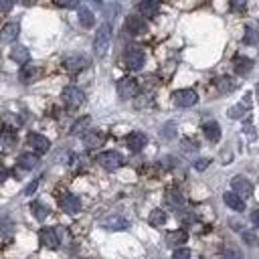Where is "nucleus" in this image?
<instances>
[{
	"mask_svg": "<svg viewBox=\"0 0 259 259\" xmlns=\"http://www.w3.org/2000/svg\"><path fill=\"white\" fill-rule=\"evenodd\" d=\"M110 43H112V27L108 23H103L97 33H95V39H93V51H95V55L97 57H103L108 53V49H110Z\"/></svg>",
	"mask_w": 259,
	"mask_h": 259,
	"instance_id": "f257e3e1",
	"label": "nucleus"
},
{
	"mask_svg": "<svg viewBox=\"0 0 259 259\" xmlns=\"http://www.w3.org/2000/svg\"><path fill=\"white\" fill-rule=\"evenodd\" d=\"M144 61H146V57H144V51L140 47H128L126 49L124 63H126V67L130 71H140L144 67Z\"/></svg>",
	"mask_w": 259,
	"mask_h": 259,
	"instance_id": "f03ea898",
	"label": "nucleus"
},
{
	"mask_svg": "<svg viewBox=\"0 0 259 259\" xmlns=\"http://www.w3.org/2000/svg\"><path fill=\"white\" fill-rule=\"evenodd\" d=\"M97 162L101 168H106V170H118L122 164H124V156L120 152L116 150H108V152H101L99 156H97Z\"/></svg>",
	"mask_w": 259,
	"mask_h": 259,
	"instance_id": "7ed1b4c3",
	"label": "nucleus"
},
{
	"mask_svg": "<svg viewBox=\"0 0 259 259\" xmlns=\"http://www.w3.org/2000/svg\"><path fill=\"white\" fill-rule=\"evenodd\" d=\"M63 101H65V106L71 108V110H77L83 106V101H85V93L79 89V87H65L63 93H61Z\"/></svg>",
	"mask_w": 259,
	"mask_h": 259,
	"instance_id": "20e7f679",
	"label": "nucleus"
},
{
	"mask_svg": "<svg viewBox=\"0 0 259 259\" xmlns=\"http://www.w3.org/2000/svg\"><path fill=\"white\" fill-rule=\"evenodd\" d=\"M138 91H140V87H138V81H136V79H132V77H122V79L118 81V95H120L122 99H132V97L138 95Z\"/></svg>",
	"mask_w": 259,
	"mask_h": 259,
	"instance_id": "39448f33",
	"label": "nucleus"
},
{
	"mask_svg": "<svg viewBox=\"0 0 259 259\" xmlns=\"http://www.w3.org/2000/svg\"><path fill=\"white\" fill-rule=\"evenodd\" d=\"M172 99L178 108H190L198 101V95L194 89H178V91H174Z\"/></svg>",
	"mask_w": 259,
	"mask_h": 259,
	"instance_id": "423d86ee",
	"label": "nucleus"
},
{
	"mask_svg": "<svg viewBox=\"0 0 259 259\" xmlns=\"http://www.w3.org/2000/svg\"><path fill=\"white\" fill-rule=\"evenodd\" d=\"M27 142H29V146H31L37 154H47V152H49V148H51L49 138H45L43 134H37V132L29 134V136H27Z\"/></svg>",
	"mask_w": 259,
	"mask_h": 259,
	"instance_id": "0eeeda50",
	"label": "nucleus"
},
{
	"mask_svg": "<svg viewBox=\"0 0 259 259\" xmlns=\"http://www.w3.org/2000/svg\"><path fill=\"white\" fill-rule=\"evenodd\" d=\"M59 206H61V211H65L69 215H75V213L81 211V200H79V196L67 192V194H63L59 198Z\"/></svg>",
	"mask_w": 259,
	"mask_h": 259,
	"instance_id": "6e6552de",
	"label": "nucleus"
},
{
	"mask_svg": "<svg viewBox=\"0 0 259 259\" xmlns=\"http://www.w3.org/2000/svg\"><path fill=\"white\" fill-rule=\"evenodd\" d=\"M126 29H128V33H130V35L138 37V35H144V33L148 31V25H146L144 17H138V15H130V17L126 19Z\"/></svg>",
	"mask_w": 259,
	"mask_h": 259,
	"instance_id": "1a4fd4ad",
	"label": "nucleus"
},
{
	"mask_svg": "<svg viewBox=\"0 0 259 259\" xmlns=\"http://www.w3.org/2000/svg\"><path fill=\"white\" fill-rule=\"evenodd\" d=\"M39 239H41V243H43L45 247H49V249H57V247H59V233H57V229H53V227L41 229Z\"/></svg>",
	"mask_w": 259,
	"mask_h": 259,
	"instance_id": "9d476101",
	"label": "nucleus"
},
{
	"mask_svg": "<svg viewBox=\"0 0 259 259\" xmlns=\"http://www.w3.org/2000/svg\"><path fill=\"white\" fill-rule=\"evenodd\" d=\"M63 65H65V69H67L69 73H79V71L87 69L89 59L83 57V55H71V57H67V59L63 61Z\"/></svg>",
	"mask_w": 259,
	"mask_h": 259,
	"instance_id": "9b49d317",
	"label": "nucleus"
},
{
	"mask_svg": "<svg viewBox=\"0 0 259 259\" xmlns=\"http://www.w3.org/2000/svg\"><path fill=\"white\" fill-rule=\"evenodd\" d=\"M148 144V138H146V134L144 132H130L128 136H126V146L132 150V152H140V150H144V146Z\"/></svg>",
	"mask_w": 259,
	"mask_h": 259,
	"instance_id": "f8f14e48",
	"label": "nucleus"
},
{
	"mask_svg": "<svg viewBox=\"0 0 259 259\" xmlns=\"http://www.w3.org/2000/svg\"><path fill=\"white\" fill-rule=\"evenodd\" d=\"M231 186H233V190H235L241 198H249V196L253 194V184H251L245 176H235L233 182H231Z\"/></svg>",
	"mask_w": 259,
	"mask_h": 259,
	"instance_id": "ddd939ff",
	"label": "nucleus"
},
{
	"mask_svg": "<svg viewBox=\"0 0 259 259\" xmlns=\"http://www.w3.org/2000/svg\"><path fill=\"white\" fill-rule=\"evenodd\" d=\"M160 0H142L140 3V15L144 19H154L160 13Z\"/></svg>",
	"mask_w": 259,
	"mask_h": 259,
	"instance_id": "4468645a",
	"label": "nucleus"
},
{
	"mask_svg": "<svg viewBox=\"0 0 259 259\" xmlns=\"http://www.w3.org/2000/svg\"><path fill=\"white\" fill-rule=\"evenodd\" d=\"M223 200H225V204L229 206L231 211H237V213L245 211V200H243L235 190H233V192H231V190L225 192V194H223Z\"/></svg>",
	"mask_w": 259,
	"mask_h": 259,
	"instance_id": "2eb2a0df",
	"label": "nucleus"
},
{
	"mask_svg": "<svg viewBox=\"0 0 259 259\" xmlns=\"http://www.w3.org/2000/svg\"><path fill=\"white\" fill-rule=\"evenodd\" d=\"M103 142H106V136H103L101 132H95V130H89L87 134H83V144L89 148V150H95L99 146H103Z\"/></svg>",
	"mask_w": 259,
	"mask_h": 259,
	"instance_id": "dca6fc26",
	"label": "nucleus"
},
{
	"mask_svg": "<svg viewBox=\"0 0 259 259\" xmlns=\"http://www.w3.org/2000/svg\"><path fill=\"white\" fill-rule=\"evenodd\" d=\"M249 108H251V93H247V95H245V99L239 103V106L229 108V118L239 120V118H243V116L247 114V110H249Z\"/></svg>",
	"mask_w": 259,
	"mask_h": 259,
	"instance_id": "f3484780",
	"label": "nucleus"
},
{
	"mask_svg": "<svg viewBox=\"0 0 259 259\" xmlns=\"http://www.w3.org/2000/svg\"><path fill=\"white\" fill-rule=\"evenodd\" d=\"M103 227L110 229V231H124V229L130 227V223L120 215H112V217H108L106 221H103Z\"/></svg>",
	"mask_w": 259,
	"mask_h": 259,
	"instance_id": "a211bd4d",
	"label": "nucleus"
},
{
	"mask_svg": "<svg viewBox=\"0 0 259 259\" xmlns=\"http://www.w3.org/2000/svg\"><path fill=\"white\" fill-rule=\"evenodd\" d=\"M11 59L15 61V63H19V65H27L29 61H31V53H29V49L27 47H15V49H11Z\"/></svg>",
	"mask_w": 259,
	"mask_h": 259,
	"instance_id": "6ab92c4d",
	"label": "nucleus"
},
{
	"mask_svg": "<svg viewBox=\"0 0 259 259\" xmlns=\"http://www.w3.org/2000/svg\"><path fill=\"white\" fill-rule=\"evenodd\" d=\"M202 132H204V138L209 142H219L221 140V126L217 122H206L202 126Z\"/></svg>",
	"mask_w": 259,
	"mask_h": 259,
	"instance_id": "aec40b11",
	"label": "nucleus"
},
{
	"mask_svg": "<svg viewBox=\"0 0 259 259\" xmlns=\"http://www.w3.org/2000/svg\"><path fill=\"white\" fill-rule=\"evenodd\" d=\"M15 144H17V130L5 126L3 132H0V146L3 148H15Z\"/></svg>",
	"mask_w": 259,
	"mask_h": 259,
	"instance_id": "412c9836",
	"label": "nucleus"
},
{
	"mask_svg": "<svg viewBox=\"0 0 259 259\" xmlns=\"http://www.w3.org/2000/svg\"><path fill=\"white\" fill-rule=\"evenodd\" d=\"M39 67H35V65H23V69H21V73H19V79L23 81V83H33V81H37V77H39Z\"/></svg>",
	"mask_w": 259,
	"mask_h": 259,
	"instance_id": "4be33fe9",
	"label": "nucleus"
},
{
	"mask_svg": "<svg viewBox=\"0 0 259 259\" xmlns=\"http://www.w3.org/2000/svg\"><path fill=\"white\" fill-rule=\"evenodd\" d=\"M19 31H21V27H19L17 23L7 25V27L3 29V35H0V41H3V43H15L17 37H19Z\"/></svg>",
	"mask_w": 259,
	"mask_h": 259,
	"instance_id": "5701e85b",
	"label": "nucleus"
},
{
	"mask_svg": "<svg viewBox=\"0 0 259 259\" xmlns=\"http://www.w3.org/2000/svg\"><path fill=\"white\" fill-rule=\"evenodd\" d=\"M166 221H168V215L164 211H160V209H154L150 213V217H148V223L152 227H162V225H166Z\"/></svg>",
	"mask_w": 259,
	"mask_h": 259,
	"instance_id": "b1692460",
	"label": "nucleus"
},
{
	"mask_svg": "<svg viewBox=\"0 0 259 259\" xmlns=\"http://www.w3.org/2000/svg\"><path fill=\"white\" fill-rule=\"evenodd\" d=\"M37 164H39L37 154H21V156H19V166L23 170H33Z\"/></svg>",
	"mask_w": 259,
	"mask_h": 259,
	"instance_id": "393cba45",
	"label": "nucleus"
},
{
	"mask_svg": "<svg viewBox=\"0 0 259 259\" xmlns=\"http://www.w3.org/2000/svg\"><path fill=\"white\" fill-rule=\"evenodd\" d=\"M31 211H33V215H35L37 221H45V219L49 217V209H47L43 202H39V200L31 202Z\"/></svg>",
	"mask_w": 259,
	"mask_h": 259,
	"instance_id": "a878e982",
	"label": "nucleus"
},
{
	"mask_svg": "<svg viewBox=\"0 0 259 259\" xmlns=\"http://www.w3.org/2000/svg\"><path fill=\"white\" fill-rule=\"evenodd\" d=\"M79 23H81L85 29H91V27L95 25V17H93V13H91L87 7H81V9H79Z\"/></svg>",
	"mask_w": 259,
	"mask_h": 259,
	"instance_id": "bb28decb",
	"label": "nucleus"
},
{
	"mask_svg": "<svg viewBox=\"0 0 259 259\" xmlns=\"http://www.w3.org/2000/svg\"><path fill=\"white\" fill-rule=\"evenodd\" d=\"M89 124H91V118H89V116L79 118V120L71 126V134H73V136H81V134H85V130L89 128Z\"/></svg>",
	"mask_w": 259,
	"mask_h": 259,
	"instance_id": "cd10ccee",
	"label": "nucleus"
},
{
	"mask_svg": "<svg viewBox=\"0 0 259 259\" xmlns=\"http://www.w3.org/2000/svg\"><path fill=\"white\" fill-rule=\"evenodd\" d=\"M251 69H253V61L251 59H245V57H237L235 59V71L239 75H247Z\"/></svg>",
	"mask_w": 259,
	"mask_h": 259,
	"instance_id": "c85d7f7f",
	"label": "nucleus"
},
{
	"mask_svg": "<svg viewBox=\"0 0 259 259\" xmlns=\"http://www.w3.org/2000/svg\"><path fill=\"white\" fill-rule=\"evenodd\" d=\"M235 87H237V83H235V79H231L229 75H223V77L217 81V89H219L221 93H231Z\"/></svg>",
	"mask_w": 259,
	"mask_h": 259,
	"instance_id": "c756f323",
	"label": "nucleus"
},
{
	"mask_svg": "<svg viewBox=\"0 0 259 259\" xmlns=\"http://www.w3.org/2000/svg\"><path fill=\"white\" fill-rule=\"evenodd\" d=\"M186 239H188V233L182 231V229L172 231V233H168V237H166L168 245H182V243H186Z\"/></svg>",
	"mask_w": 259,
	"mask_h": 259,
	"instance_id": "7c9ffc66",
	"label": "nucleus"
},
{
	"mask_svg": "<svg viewBox=\"0 0 259 259\" xmlns=\"http://www.w3.org/2000/svg\"><path fill=\"white\" fill-rule=\"evenodd\" d=\"M166 202L172 204V206H182V204H184V198H182V194H180L178 190L170 188V190L166 192Z\"/></svg>",
	"mask_w": 259,
	"mask_h": 259,
	"instance_id": "2f4dec72",
	"label": "nucleus"
},
{
	"mask_svg": "<svg viewBox=\"0 0 259 259\" xmlns=\"http://www.w3.org/2000/svg\"><path fill=\"white\" fill-rule=\"evenodd\" d=\"M243 43L245 45H257L259 43V31L257 29H247L245 37H243Z\"/></svg>",
	"mask_w": 259,
	"mask_h": 259,
	"instance_id": "473e14b6",
	"label": "nucleus"
},
{
	"mask_svg": "<svg viewBox=\"0 0 259 259\" xmlns=\"http://www.w3.org/2000/svg\"><path fill=\"white\" fill-rule=\"evenodd\" d=\"M13 233V221L0 219V235H11Z\"/></svg>",
	"mask_w": 259,
	"mask_h": 259,
	"instance_id": "72a5a7b5",
	"label": "nucleus"
},
{
	"mask_svg": "<svg viewBox=\"0 0 259 259\" xmlns=\"http://www.w3.org/2000/svg\"><path fill=\"white\" fill-rule=\"evenodd\" d=\"M247 7V0H231V11L235 13H243Z\"/></svg>",
	"mask_w": 259,
	"mask_h": 259,
	"instance_id": "f704fd0d",
	"label": "nucleus"
},
{
	"mask_svg": "<svg viewBox=\"0 0 259 259\" xmlns=\"http://www.w3.org/2000/svg\"><path fill=\"white\" fill-rule=\"evenodd\" d=\"M57 5L63 9H77L79 7V0H57Z\"/></svg>",
	"mask_w": 259,
	"mask_h": 259,
	"instance_id": "c9c22d12",
	"label": "nucleus"
},
{
	"mask_svg": "<svg viewBox=\"0 0 259 259\" xmlns=\"http://www.w3.org/2000/svg\"><path fill=\"white\" fill-rule=\"evenodd\" d=\"M13 7H15V0H0V11L3 13L13 11Z\"/></svg>",
	"mask_w": 259,
	"mask_h": 259,
	"instance_id": "e433bc0d",
	"label": "nucleus"
},
{
	"mask_svg": "<svg viewBox=\"0 0 259 259\" xmlns=\"http://www.w3.org/2000/svg\"><path fill=\"white\" fill-rule=\"evenodd\" d=\"M209 164H211V160H209V158H200V160H196V162H194V168H196V170H204Z\"/></svg>",
	"mask_w": 259,
	"mask_h": 259,
	"instance_id": "4c0bfd02",
	"label": "nucleus"
},
{
	"mask_svg": "<svg viewBox=\"0 0 259 259\" xmlns=\"http://www.w3.org/2000/svg\"><path fill=\"white\" fill-rule=\"evenodd\" d=\"M176 132H174V124H168V126H164V132H162V136L164 138H172Z\"/></svg>",
	"mask_w": 259,
	"mask_h": 259,
	"instance_id": "58836bf2",
	"label": "nucleus"
},
{
	"mask_svg": "<svg viewBox=\"0 0 259 259\" xmlns=\"http://www.w3.org/2000/svg\"><path fill=\"white\" fill-rule=\"evenodd\" d=\"M176 259H182V257H190V251L188 249H174V253H172Z\"/></svg>",
	"mask_w": 259,
	"mask_h": 259,
	"instance_id": "ea45409f",
	"label": "nucleus"
},
{
	"mask_svg": "<svg viewBox=\"0 0 259 259\" xmlns=\"http://www.w3.org/2000/svg\"><path fill=\"white\" fill-rule=\"evenodd\" d=\"M37 186H39V180L35 178V180H33V182H31V184H29V186L25 188V194H33V192L37 190Z\"/></svg>",
	"mask_w": 259,
	"mask_h": 259,
	"instance_id": "a19ab883",
	"label": "nucleus"
},
{
	"mask_svg": "<svg viewBox=\"0 0 259 259\" xmlns=\"http://www.w3.org/2000/svg\"><path fill=\"white\" fill-rule=\"evenodd\" d=\"M249 219H251V223H253L255 227H259V209H255V211H251V215H249Z\"/></svg>",
	"mask_w": 259,
	"mask_h": 259,
	"instance_id": "79ce46f5",
	"label": "nucleus"
},
{
	"mask_svg": "<svg viewBox=\"0 0 259 259\" xmlns=\"http://www.w3.org/2000/svg\"><path fill=\"white\" fill-rule=\"evenodd\" d=\"M243 239H245V241H249V245H255V243H257V237H255L253 233H247V231L243 233Z\"/></svg>",
	"mask_w": 259,
	"mask_h": 259,
	"instance_id": "37998d69",
	"label": "nucleus"
},
{
	"mask_svg": "<svg viewBox=\"0 0 259 259\" xmlns=\"http://www.w3.org/2000/svg\"><path fill=\"white\" fill-rule=\"evenodd\" d=\"M178 217H180V221H182V223H192V221H194V217H192L190 213H180Z\"/></svg>",
	"mask_w": 259,
	"mask_h": 259,
	"instance_id": "c03bdc74",
	"label": "nucleus"
},
{
	"mask_svg": "<svg viewBox=\"0 0 259 259\" xmlns=\"http://www.w3.org/2000/svg\"><path fill=\"white\" fill-rule=\"evenodd\" d=\"M7 178H9V170H7L3 164H0V184H3Z\"/></svg>",
	"mask_w": 259,
	"mask_h": 259,
	"instance_id": "a18cd8bd",
	"label": "nucleus"
},
{
	"mask_svg": "<svg viewBox=\"0 0 259 259\" xmlns=\"http://www.w3.org/2000/svg\"><path fill=\"white\" fill-rule=\"evenodd\" d=\"M19 3H21V5H25V7H31V5H35V3H37V0H19Z\"/></svg>",
	"mask_w": 259,
	"mask_h": 259,
	"instance_id": "49530a36",
	"label": "nucleus"
},
{
	"mask_svg": "<svg viewBox=\"0 0 259 259\" xmlns=\"http://www.w3.org/2000/svg\"><path fill=\"white\" fill-rule=\"evenodd\" d=\"M225 253H227V255H237V257H239V255H241V253H239V251H235V249H227V251H225Z\"/></svg>",
	"mask_w": 259,
	"mask_h": 259,
	"instance_id": "de8ad7c7",
	"label": "nucleus"
},
{
	"mask_svg": "<svg viewBox=\"0 0 259 259\" xmlns=\"http://www.w3.org/2000/svg\"><path fill=\"white\" fill-rule=\"evenodd\" d=\"M91 5H95V7H101V0H89Z\"/></svg>",
	"mask_w": 259,
	"mask_h": 259,
	"instance_id": "09e8293b",
	"label": "nucleus"
}]
</instances>
